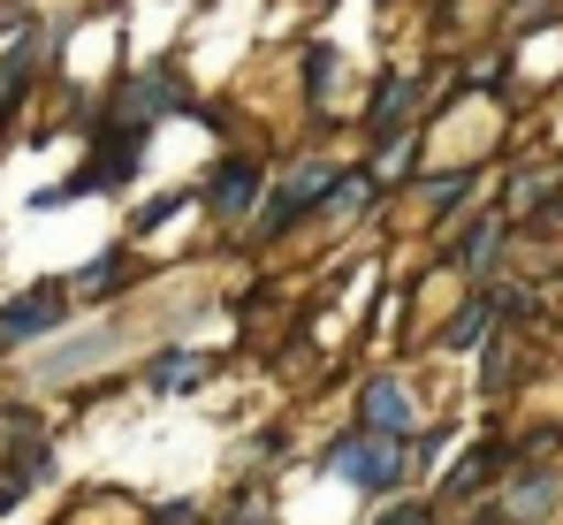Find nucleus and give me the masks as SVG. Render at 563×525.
Instances as JSON below:
<instances>
[{
	"instance_id": "1",
	"label": "nucleus",
	"mask_w": 563,
	"mask_h": 525,
	"mask_svg": "<svg viewBox=\"0 0 563 525\" xmlns=\"http://www.w3.org/2000/svg\"><path fill=\"white\" fill-rule=\"evenodd\" d=\"M335 472L351 480V488H366V495H396L404 480H411V457H404V441L396 435H358L335 449Z\"/></svg>"
},
{
	"instance_id": "2",
	"label": "nucleus",
	"mask_w": 563,
	"mask_h": 525,
	"mask_svg": "<svg viewBox=\"0 0 563 525\" xmlns=\"http://www.w3.org/2000/svg\"><path fill=\"white\" fill-rule=\"evenodd\" d=\"M335 183H343V168H335V161H297V168H289V183H282V198L267 206V221H260V237H282V229H289V221H305L312 206L328 214Z\"/></svg>"
},
{
	"instance_id": "3",
	"label": "nucleus",
	"mask_w": 563,
	"mask_h": 525,
	"mask_svg": "<svg viewBox=\"0 0 563 525\" xmlns=\"http://www.w3.org/2000/svg\"><path fill=\"white\" fill-rule=\"evenodd\" d=\"M260 190H267V168H260L252 153H229V161L213 168V183H206V206H213L221 221H244V214L260 206Z\"/></svg>"
},
{
	"instance_id": "4",
	"label": "nucleus",
	"mask_w": 563,
	"mask_h": 525,
	"mask_svg": "<svg viewBox=\"0 0 563 525\" xmlns=\"http://www.w3.org/2000/svg\"><path fill=\"white\" fill-rule=\"evenodd\" d=\"M358 419H366V435H396V441L419 435V419H411V389H404L396 373H374V381L358 389Z\"/></svg>"
},
{
	"instance_id": "5",
	"label": "nucleus",
	"mask_w": 563,
	"mask_h": 525,
	"mask_svg": "<svg viewBox=\"0 0 563 525\" xmlns=\"http://www.w3.org/2000/svg\"><path fill=\"white\" fill-rule=\"evenodd\" d=\"M190 91L168 77V69H145L137 85L122 91V107H114V130H130V138H145L153 130V114H168V107H184Z\"/></svg>"
},
{
	"instance_id": "6",
	"label": "nucleus",
	"mask_w": 563,
	"mask_h": 525,
	"mask_svg": "<svg viewBox=\"0 0 563 525\" xmlns=\"http://www.w3.org/2000/svg\"><path fill=\"white\" fill-rule=\"evenodd\" d=\"M62 320H69L62 289H23L15 305H0V343H31V336H46V328H62Z\"/></svg>"
},
{
	"instance_id": "7",
	"label": "nucleus",
	"mask_w": 563,
	"mask_h": 525,
	"mask_svg": "<svg viewBox=\"0 0 563 525\" xmlns=\"http://www.w3.org/2000/svg\"><path fill=\"white\" fill-rule=\"evenodd\" d=\"M198 381H206V350H161V358L145 365V389H161V396L198 389Z\"/></svg>"
},
{
	"instance_id": "8",
	"label": "nucleus",
	"mask_w": 563,
	"mask_h": 525,
	"mask_svg": "<svg viewBox=\"0 0 563 525\" xmlns=\"http://www.w3.org/2000/svg\"><path fill=\"white\" fill-rule=\"evenodd\" d=\"M411 99H419V77H396V85L374 99L366 130H374V138H404V114H411Z\"/></svg>"
},
{
	"instance_id": "9",
	"label": "nucleus",
	"mask_w": 563,
	"mask_h": 525,
	"mask_svg": "<svg viewBox=\"0 0 563 525\" xmlns=\"http://www.w3.org/2000/svg\"><path fill=\"white\" fill-rule=\"evenodd\" d=\"M495 252H503V214H479V221L465 229V244H457L450 260H457V266H487Z\"/></svg>"
},
{
	"instance_id": "10",
	"label": "nucleus",
	"mask_w": 563,
	"mask_h": 525,
	"mask_svg": "<svg viewBox=\"0 0 563 525\" xmlns=\"http://www.w3.org/2000/svg\"><path fill=\"white\" fill-rule=\"evenodd\" d=\"M495 464H503V457H495V449H472L465 464H457V472H450V480H442V495H450V503H472V495H479V488H487V472H495Z\"/></svg>"
},
{
	"instance_id": "11",
	"label": "nucleus",
	"mask_w": 563,
	"mask_h": 525,
	"mask_svg": "<svg viewBox=\"0 0 563 525\" xmlns=\"http://www.w3.org/2000/svg\"><path fill=\"white\" fill-rule=\"evenodd\" d=\"M107 343H114L107 328H99V336H77L69 350H54V358H46V381H69V373H85V365H92V358H99Z\"/></svg>"
},
{
	"instance_id": "12",
	"label": "nucleus",
	"mask_w": 563,
	"mask_h": 525,
	"mask_svg": "<svg viewBox=\"0 0 563 525\" xmlns=\"http://www.w3.org/2000/svg\"><path fill=\"white\" fill-rule=\"evenodd\" d=\"M549 503H556V480H549V472H526V480H518V495H510V518H549Z\"/></svg>"
},
{
	"instance_id": "13",
	"label": "nucleus",
	"mask_w": 563,
	"mask_h": 525,
	"mask_svg": "<svg viewBox=\"0 0 563 525\" xmlns=\"http://www.w3.org/2000/svg\"><path fill=\"white\" fill-rule=\"evenodd\" d=\"M472 183H479V175H472V168L442 175V183H427V214H434V221H450V214H457V206H465V198H472Z\"/></svg>"
},
{
	"instance_id": "14",
	"label": "nucleus",
	"mask_w": 563,
	"mask_h": 525,
	"mask_svg": "<svg viewBox=\"0 0 563 525\" xmlns=\"http://www.w3.org/2000/svg\"><path fill=\"white\" fill-rule=\"evenodd\" d=\"M374 190H380V175H374V168H343L335 198H328V214H358V206H366Z\"/></svg>"
},
{
	"instance_id": "15",
	"label": "nucleus",
	"mask_w": 563,
	"mask_h": 525,
	"mask_svg": "<svg viewBox=\"0 0 563 525\" xmlns=\"http://www.w3.org/2000/svg\"><path fill=\"white\" fill-rule=\"evenodd\" d=\"M335 62H343L335 46H312V54H305V91H312V99H328V91H335Z\"/></svg>"
},
{
	"instance_id": "16",
	"label": "nucleus",
	"mask_w": 563,
	"mask_h": 525,
	"mask_svg": "<svg viewBox=\"0 0 563 525\" xmlns=\"http://www.w3.org/2000/svg\"><path fill=\"white\" fill-rule=\"evenodd\" d=\"M487 320H495V289H487V297H472L465 313H457V320H450V336H442V343H472V336H479V328H487Z\"/></svg>"
},
{
	"instance_id": "17",
	"label": "nucleus",
	"mask_w": 563,
	"mask_h": 525,
	"mask_svg": "<svg viewBox=\"0 0 563 525\" xmlns=\"http://www.w3.org/2000/svg\"><path fill=\"white\" fill-rule=\"evenodd\" d=\"M114 282H122V260H99V266H85V282H77V289L99 297V289H114Z\"/></svg>"
},
{
	"instance_id": "18",
	"label": "nucleus",
	"mask_w": 563,
	"mask_h": 525,
	"mask_svg": "<svg viewBox=\"0 0 563 525\" xmlns=\"http://www.w3.org/2000/svg\"><path fill=\"white\" fill-rule=\"evenodd\" d=\"M541 198H549V175H518V198H510V206L526 214V206H541Z\"/></svg>"
},
{
	"instance_id": "19",
	"label": "nucleus",
	"mask_w": 563,
	"mask_h": 525,
	"mask_svg": "<svg viewBox=\"0 0 563 525\" xmlns=\"http://www.w3.org/2000/svg\"><path fill=\"white\" fill-rule=\"evenodd\" d=\"M380 525H427V511H419V503H396V511H388Z\"/></svg>"
},
{
	"instance_id": "20",
	"label": "nucleus",
	"mask_w": 563,
	"mask_h": 525,
	"mask_svg": "<svg viewBox=\"0 0 563 525\" xmlns=\"http://www.w3.org/2000/svg\"><path fill=\"white\" fill-rule=\"evenodd\" d=\"M465 525H495V518H487V511H479V518H465Z\"/></svg>"
}]
</instances>
